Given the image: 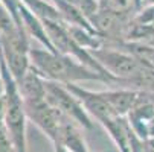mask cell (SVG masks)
Listing matches in <instances>:
<instances>
[{
  "mask_svg": "<svg viewBox=\"0 0 154 152\" xmlns=\"http://www.w3.org/2000/svg\"><path fill=\"white\" fill-rule=\"evenodd\" d=\"M145 6H154V0H142V8H145Z\"/></svg>",
  "mask_w": 154,
  "mask_h": 152,
  "instance_id": "cell-7",
  "label": "cell"
},
{
  "mask_svg": "<svg viewBox=\"0 0 154 152\" xmlns=\"http://www.w3.org/2000/svg\"><path fill=\"white\" fill-rule=\"evenodd\" d=\"M31 64L45 79L63 85L90 82V81L110 84L105 76L87 67L85 64H82L76 58L63 55L60 52L48 50L46 47L41 49L31 47Z\"/></svg>",
  "mask_w": 154,
  "mask_h": 152,
  "instance_id": "cell-1",
  "label": "cell"
},
{
  "mask_svg": "<svg viewBox=\"0 0 154 152\" xmlns=\"http://www.w3.org/2000/svg\"><path fill=\"white\" fill-rule=\"evenodd\" d=\"M6 93V85H5V79L2 76V73H0V97H3Z\"/></svg>",
  "mask_w": 154,
  "mask_h": 152,
  "instance_id": "cell-6",
  "label": "cell"
},
{
  "mask_svg": "<svg viewBox=\"0 0 154 152\" xmlns=\"http://www.w3.org/2000/svg\"><path fill=\"white\" fill-rule=\"evenodd\" d=\"M46 99L52 106H55L63 114L79 123L82 128H92L90 114L87 113L82 102L69 87L46 79Z\"/></svg>",
  "mask_w": 154,
  "mask_h": 152,
  "instance_id": "cell-2",
  "label": "cell"
},
{
  "mask_svg": "<svg viewBox=\"0 0 154 152\" xmlns=\"http://www.w3.org/2000/svg\"><path fill=\"white\" fill-rule=\"evenodd\" d=\"M104 2L115 11H119L122 14L133 17L139 8H137V0H104Z\"/></svg>",
  "mask_w": 154,
  "mask_h": 152,
  "instance_id": "cell-5",
  "label": "cell"
},
{
  "mask_svg": "<svg viewBox=\"0 0 154 152\" xmlns=\"http://www.w3.org/2000/svg\"><path fill=\"white\" fill-rule=\"evenodd\" d=\"M18 11H20V18H21V26H23V29L28 34V37L37 40L40 44L43 47H46L48 50L55 52L52 43L49 40V35L46 32V28H45V25H43V21L34 12H31L21 2H20Z\"/></svg>",
  "mask_w": 154,
  "mask_h": 152,
  "instance_id": "cell-3",
  "label": "cell"
},
{
  "mask_svg": "<svg viewBox=\"0 0 154 152\" xmlns=\"http://www.w3.org/2000/svg\"><path fill=\"white\" fill-rule=\"evenodd\" d=\"M102 94L119 116L130 114V111L136 106L140 97V93L137 90H131V88L107 90V91H102Z\"/></svg>",
  "mask_w": 154,
  "mask_h": 152,
  "instance_id": "cell-4",
  "label": "cell"
}]
</instances>
